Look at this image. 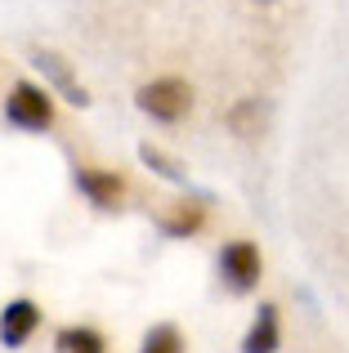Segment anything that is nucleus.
Returning <instances> with one entry per match:
<instances>
[{
    "instance_id": "1",
    "label": "nucleus",
    "mask_w": 349,
    "mask_h": 353,
    "mask_svg": "<svg viewBox=\"0 0 349 353\" xmlns=\"http://www.w3.org/2000/svg\"><path fill=\"white\" fill-rule=\"evenodd\" d=\"M134 103H139V112H148L152 121L174 125V121L188 117L192 90H188V81H179V77H161V81H148V85L134 94Z\"/></svg>"
},
{
    "instance_id": "2",
    "label": "nucleus",
    "mask_w": 349,
    "mask_h": 353,
    "mask_svg": "<svg viewBox=\"0 0 349 353\" xmlns=\"http://www.w3.org/2000/svg\"><path fill=\"white\" fill-rule=\"evenodd\" d=\"M5 117H9V125H18V130H50L54 103H50V94H45L41 85L18 81L14 94L5 99Z\"/></svg>"
},
{
    "instance_id": "3",
    "label": "nucleus",
    "mask_w": 349,
    "mask_h": 353,
    "mask_svg": "<svg viewBox=\"0 0 349 353\" xmlns=\"http://www.w3.org/2000/svg\"><path fill=\"white\" fill-rule=\"evenodd\" d=\"M219 277H224V286L237 291V295L255 291V282H260V250H255L251 241H228V246L219 250Z\"/></svg>"
},
{
    "instance_id": "4",
    "label": "nucleus",
    "mask_w": 349,
    "mask_h": 353,
    "mask_svg": "<svg viewBox=\"0 0 349 353\" xmlns=\"http://www.w3.org/2000/svg\"><path fill=\"white\" fill-rule=\"evenodd\" d=\"M32 63L45 72V81H50V85L59 90L68 103H77V108H86V103H90L86 85L72 77V68H68V59H63V54H54V50H32Z\"/></svg>"
},
{
    "instance_id": "5",
    "label": "nucleus",
    "mask_w": 349,
    "mask_h": 353,
    "mask_svg": "<svg viewBox=\"0 0 349 353\" xmlns=\"http://www.w3.org/2000/svg\"><path fill=\"white\" fill-rule=\"evenodd\" d=\"M36 322H41V309H36L32 300L5 304V313H0V345H9V349L27 345V340H32V331H36Z\"/></svg>"
},
{
    "instance_id": "6",
    "label": "nucleus",
    "mask_w": 349,
    "mask_h": 353,
    "mask_svg": "<svg viewBox=\"0 0 349 353\" xmlns=\"http://www.w3.org/2000/svg\"><path fill=\"white\" fill-rule=\"evenodd\" d=\"M77 188L86 192V201L99 206V210H117L121 197H126V183L108 170H77Z\"/></svg>"
},
{
    "instance_id": "7",
    "label": "nucleus",
    "mask_w": 349,
    "mask_h": 353,
    "mask_svg": "<svg viewBox=\"0 0 349 353\" xmlns=\"http://www.w3.org/2000/svg\"><path fill=\"white\" fill-rule=\"evenodd\" d=\"M224 121L237 139H260L264 125H269V103H264V99H242V103L228 108Z\"/></svg>"
},
{
    "instance_id": "8",
    "label": "nucleus",
    "mask_w": 349,
    "mask_h": 353,
    "mask_svg": "<svg viewBox=\"0 0 349 353\" xmlns=\"http://www.w3.org/2000/svg\"><path fill=\"white\" fill-rule=\"evenodd\" d=\"M278 340H282L278 309H273V304H260V313H255L251 331H246V340H242V353H278Z\"/></svg>"
},
{
    "instance_id": "9",
    "label": "nucleus",
    "mask_w": 349,
    "mask_h": 353,
    "mask_svg": "<svg viewBox=\"0 0 349 353\" xmlns=\"http://www.w3.org/2000/svg\"><path fill=\"white\" fill-rule=\"evenodd\" d=\"M54 353H103V336L90 327H63L54 336Z\"/></svg>"
},
{
    "instance_id": "10",
    "label": "nucleus",
    "mask_w": 349,
    "mask_h": 353,
    "mask_svg": "<svg viewBox=\"0 0 349 353\" xmlns=\"http://www.w3.org/2000/svg\"><path fill=\"white\" fill-rule=\"evenodd\" d=\"M201 215H206L201 206H192V201H179V210H174V215H161L157 228H161L166 237H188V233H197V228H201Z\"/></svg>"
},
{
    "instance_id": "11",
    "label": "nucleus",
    "mask_w": 349,
    "mask_h": 353,
    "mask_svg": "<svg viewBox=\"0 0 349 353\" xmlns=\"http://www.w3.org/2000/svg\"><path fill=\"white\" fill-rule=\"evenodd\" d=\"M139 161L148 165L152 174H161V179H170V183H188V170H183L174 157H166L161 148H152V143H139Z\"/></svg>"
},
{
    "instance_id": "12",
    "label": "nucleus",
    "mask_w": 349,
    "mask_h": 353,
    "mask_svg": "<svg viewBox=\"0 0 349 353\" xmlns=\"http://www.w3.org/2000/svg\"><path fill=\"white\" fill-rule=\"evenodd\" d=\"M139 353H183V336H179V327H170V322L152 327L148 336H143V349H139Z\"/></svg>"
},
{
    "instance_id": "13",
    "label": "nucleus",
    "mask_w": 349,
    "mask_h": 353,
    "mask_svg": "<svg viewBox=\"0 0 349 353\" xmlns=\"http://www.w3.org/2000/svg\"><path fill=\"white\" fill-rule=\"evenodd\" d=\"M255 5H273V0H255Z\"/></svg>"
}]
</instances>
